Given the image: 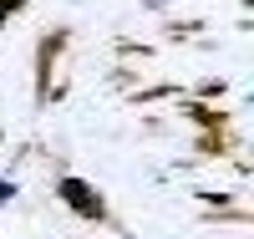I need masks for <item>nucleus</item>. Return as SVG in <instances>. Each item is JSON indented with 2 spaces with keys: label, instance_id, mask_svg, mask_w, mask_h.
<instances>
[{
  "label": "nucleus",
  "instance_id": "f03ea898",
  "mask_svg": "<svg viewBox=\"0 0 254 239\" xmlns=\"http://www.w3.org/2000/svg\"><path fill=\"white\" fill-rule=\"evenodd\" d=\"M15 5H20V0H0V15H10V10H15Z\"/></svg>",
  "mask_w": 254,
  "mask_h": 239
},
{
  "label": "nucleus",
  "instance_id": "f257e3e1",
  "mask_svg": "<svg viewBox=\"0 0 254 239\" xmlns=\"http://www.w3.org/2000/svg\"><path fill=\"white\" fill-rule=\"evenodd\" d=\"M56 193H61V204H66V209L81 214V219H97V224L107 219V204H102V193H97L92 183H81V178H61Z\"/></svg>",
  "mask_w": 254,
  "mask_h": 239
}]
</instances>
